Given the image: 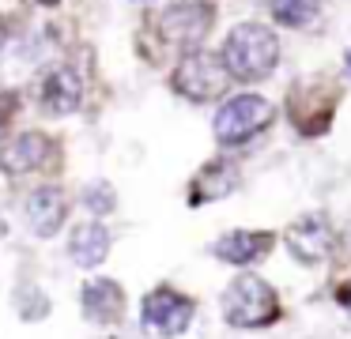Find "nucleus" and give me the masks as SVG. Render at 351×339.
<instances>
[{
	"instance_id": "nucleus-1",
	"label": "nucleus",
	"mask_w": 351,
	"mask_h": 339,
	"mask_svg": "<svg viewBox=\"0 0 351 339\" xmlns=\"http://www.w3.org/2000/svg\"><path fill=\"white\" fill-rule=\"evenodd\" d=\"M223 60H227L234 79H265L280 60V42L261 23H238L223 42Z\"/></svg>"
},
{
	"instance_id": "nucleus-2",
	"label": "nucleus",
	"mask_w": 351,
	"mask_h": 339,
	"mask_svg": "<svg viewBox=\"0 0 351 339\" xmlns=\"http://www.w3.org/2000/svg\"><path fill=\"white\" fill-rule=\"evenodd\" d=\"M223 316L234 328H265L280 316L276 290L257 275H238L223 294Z\"/></svg>"
},
{
	"instance_id": "nucleus-3",
	"label": "nucleus",
	"mask_w": 351,
	"mask_h": 339,
	"mask_svg": "<svg viewBox=\"0 0 351 339\" xmlns=\"http://www.w3.org/2000/svg\"><path fill=\"white\" fill-rule=\"evenodd\" d=\"M227 83H230L227 60L215 57V53H204V49H189L174 72V87L185 98H193V102H212V98H219L227 90Z\"/></svg>"
},
{
	"instance_id": "nucleus-4",
	"label": "nucleus",
	"mask_w": 351,
	"mask_h": 339,
	"mask_svg": "<svg viewBox=\"0 0 351 339\" xmlns=\"http://www.w3.org/2000/svg\"><path fill=\"white\" fill-rule=\"evenodd\" d=\"M268 121H272V105L265 98L238 95L230 102H223L219 113H215V140L234 147V143H245L250 136H257Z\"/></svg>"
},
{
	"instance_id": "nucleus-5",
	"label": "nucleus",
	"mask_w": 351,
	"mask_h": 339,
	"mask_svg": "<svg viewBox=\"0 0 351 339\" xmlns=\"http://www.w3.org/2000/svg\"><path fill=\"white\" fill-rule=\"evenodd\" d=\"M193 321V301L182 298L174 290H152L144 298V309H140V324H144L147 336L159 339H174L189 328Z\"/></svg>"
},
{
	"instance_id": "nucleus-6",
	"label": "nucleus",
	"mask_w": 351,
	"mask_h": 339,
	"mask_svg": "<svg viewBox=\"0 0 351 339\" xmlns=\"http://www.w3.org/2000/svg\"><path fill=\"white\" fill-rule=\"evenodd\" d=\"M162 38L178 49H197L204 42L208 27H212V8L204 4H174L167 15L159 19Z\"/></svg>"
},
{
	"instance_id": "nucleus-7",
	"label": "nucleus",
	"mask_w": 351,
	"mask_h": 339,
	"mask_svg": "<svg viewBox=\"0 0 351 339\" xmlns=\"http://www.w3.org/2000/svg\"><path fill=\"white\" fill-rule=\"evenodd\" d=\"M287 249L295 253V260H302V264H321L332 253V230H328L325 218L306 215L287 230Z\"/></svg>"
},
{
	"instance_id": "nucleus-8",
	"label": "nucleus",
	"mask_w": 351,
	"mask_h": 339,
	"mask_svg": "<svg viewBox=\"0 0 351 339\" xmlns=\"http://www.w3.org/2000/svg\"><path fill=\"white\" fill-rule=\"evenodd\" d=\"M64 215H69V208H64V192L53 188V185L31 192V200H27V223H31V230L38 234V238H53V234L61 230Z\"/></svg>"
},
{
	"instance_id": "nucleus-9",
	"label": "nucleus",
	"mask_w": 351,
	"mask_h": 339,
	"mask_svg": "<svg viewBox=\"0 0 351 339\" xmlns=\"http://www.w3.org/2000/svg\"><path fill=\"white\" fill-rule=\"evenodd\" d=\"M80 98H84V79H80L69 64L53 68V72L42 79V105H46L49 113H57V117L76 110Z\"/></svg>"
},
{
	"instance_id": "nucleus-10",
	"label": "nucleus",
	"mask_w": 351,
	"mask_h": 339,
	"mask_svg": "<svg viewBox=\"0 0 351 339\" xmlns=\"http://www.w3.org/2000/svg\"><path fill=\"white\" fill-rule=\"evenodd\" d=\"M46 155H49L46 136L42 132H23L0 151V166H4L8 173H31V170H38V166L46 162Z\"/></svg>"
},
{
	"instance_id": "nucleus-11",
	"label": "nucleus",
	"mask_w": 351,
	"mask_h": 339,
	"mask_svg": "<svg viewBox=\"0 0 351 339\" xmlns=\"http://www.w3.org/2000/svg\"><path fill=\"white\" fill-rule=\"evenodd\" d=\"M110 253V230L99 223H84L72 230L69 238V256L80 264V268H99Z\"/></svg>"
},
{
	"instance_id": "nucleus-12",
	"label": "nucleus",
	"mask_w": 351,
	"mask_h": 339,
	"mask_svg": "<svg viewBox=\"0 0 351 339\" xmlns=\"http://www.w3.org/2000/svg\"><path fill=\"white\" fill-rule=\"evenodd\" d=\"M125 309V294L117 283L110 279H95V283L84 286V313L99 324H114Z\"/></svg>"
},
{
	"instance_id": "nucleus-13",
	"label": "nucleus",
	"mask_w": 351,
	"mask_h": 339,
	"mask_svg": "<svg viewBox=\"0 0 351 339\" xmlns=\"http://www.w3.org/2000/svg\"><path fill=\"white\" fill-rule=\"evenodd\" d=\"M265 249H268V234H250V230H234L215 241V256L227 264H253Z\"/></svg>"
},
{
	"instance_id": "nucleus-14",
	"label": "nucleus",
	"mask_w": 351,
	"mask_h": 339,
	"mask_svg": "<svg viewBox=\"0 0 351 339\" xmlns=\"http://www.w3.org/2000/svg\"><path fill=\"white\" fill-rule=\"evenodd\" d=\"M268 8H272L276 23H283V27H306L321 4L317 0H268Z\"/></svg>"
},
{
	"instance_id": "nucleus-15",
	"label": "nucleus",
	"mask_w": 351,
	"mask_h": 339,
	"mask_svg": "<svg viewBox=\"0 0 351 339\" xmlns=\"http://www.w3.org/2000/svg\"><path fill=\"white\" fill-rule=\"evenodd\" d=\"M84 203L95 211V215H106V211H114V188L99 181V185H91V188L84 192Z\"/></svg>"
},
{
	"instance_id": "nucleus-16",
	"label": "nucleus",
	"mask_w": 351,
	"mask_h": 339,
	"mask_svg": "<svg viewBox=\"0 0 351 339\" xmlns=\"http://www.w3.org/2000/svg\"><path fill=\"white\" fill-rule=\"evenodd\" d=\"M42 4H57V0H42Z\"/></svg>"
},
{
	"instance_id": "nucleus-17",
	"label": "nucleus",
	"mask_w": 351,
	"mask_h": 339,
	"mask_svg": "<svg viewBox=\"0 0 351 339\" xmlns=\"http://www.w3.org/2000/svg\"><path fill=\"white\" fill-rule=\"evenodd\" d=\"M348 68H351V57H348Z\"/></svg>"
},
{
	"instance_id": "nucleus-18",
	"label": "nucleus",
	"mask_w": 351,
	"mask_h": 339,
	"mask_svg": "<svg viewBox=\"0 0 351 339\" xmlns=\"http://www.w3.org/2000/svg\"><path fill=\"white\" fill-rule=\"evenodd\" d=\"M348 309H351V305H348Z\"/></svg>"
}]
</instances>
